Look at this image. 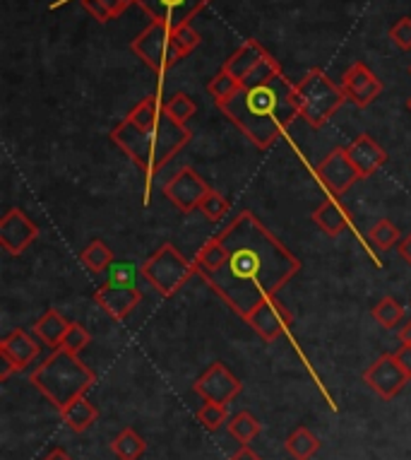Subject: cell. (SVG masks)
Wrapping results in <instances>:
<instances>
[{
	"mask_svg": "<svg viewBox=\"0 0 411 460\" xmlns=\"http://www.w3.org/2000/svg\"><path fill=\"white\" fill-rule=\"evenodd\" d=\"M219 239L229 258L217 272L205 275V282L240 318L250 316L265 299L277 296L301 270L299 258L253 212H240L224 232H219Z\"/></svg>",
	"mask_w": 411,
	"mask_h": 460,
	"instance_id": "cell-1",
	"label": "cell"
},
{
	"mask_svg": "<svg viewBox=\"0 0 411 460\" xmlns=\"http://www.w3.org/2000/svg\"><path fill=\"white\" fill-rule=\"evenodd\" d=\"M243 136L260 150H267L286 136L296 116H301L296 102V84L279 73L267 83L243 87L229 102L217 104Z\"/></svg>",
	"mask_w": 411,
	"mask_h": 460,
	"instance_id": "cell-2",
	"label": "cell"
},
{
	"mask_svg": "<svg viewBox=\"0 0 411 460\" xmlns=\"http://www.w3.org/2000/svg\"><path fill=\"white\" fill-rule=\"evenodd\" d=\"M111 140L147 176V190H150L152 176L157 174L159 169L190 140V130L186 126H180V123L171 121L166 113H162V119L147 130L137 128L127 119H123L113 128Z\"/></svg>",
	"mask_w": 411,
	"mask_h": 460,
	"instance_id": "cell-3",
	"label": "cell"
},
{
	"mask_svg": "<svg viewBox=\"0 0 411 460\" xmlns=\"http://www.w3.org/2000/svg\"><path fill=\"white\" fill-rule=\"evenodd\" d=\"M31 384L51 400L56 410H60L80 395H87L94 385V374L77 359V355L58 348L41 367L31 371Z\"/></svg>",
	"mask_w": 411,
	"mask_h": 460,
	"instance_id": "cell-4",
	"label": "cell"
},
{
	"mask_svg": "<svg viewBox=\"0 0 411 460\" xmlns=\"http://www.w3.org/2000/svg\"><path fill=\"white\" fill-rule=\"evenodd\" d=\"M296 102H299L301 119L310 128H322L339 111L346 97L342 87L325 75V70L310 68L301 77V83H296Z\"/></svg>",
	"mask_w": 411,
	"mask_h": 460,
	"instance_id": "cell-5",
	"label": "cell"
},
{
	"mask_svg": "<svg viewBox=\"0 0 411 460\" xmlns=\"http://www.w3.org/2000/svg\"><path fill=\"white\" fill-rule=\"evenodd\" d=\"M130 51L157 73H166L188 56V49L180 44L176 30L162 22H152L150 27H144L130 44Z\"/></svg>",
	"mask_w": 411,
	"mask_h": 460,
	"instance_id": "cell-6",
	"label": "cell"
},
{
	"mask_svg": "<svg viewBox=\"0 0 411 460\" xmlns=\"http://www.w3.org/2000/svg\"><path fill=\"white\" fill-rule=\"evenodd\" d=\"M193 275H197L195 263L180 256V251L171 246V243H164L154 256H150L143 263V278L162 296L176 295Z\"/></svg>",
	"mask_w": 411,
	"mask_h": 460,
	"instance_id": "cell-7",
	"label": "cell"
},
{
	"mask_svg": "<svg viewBox=\"0 0 411 460\" xmlns=\"http://www.w3.org/2000/svg\"><path fill=\"white\" fill-rule=\"evenodd\" d=\"M315 179L320 181L322 189L328 190V196L342 198L354 183L359 181L361 176L345 147H337L322 159L320 164L315 166Z\"/></svg>",
	"mask_w": 411,
	"mask_h": 460,
	"instance_id": "cell-8",
	"label": "cell"
},
{
	"mask_svg": "<svg viewBox=\"0 0 411 460\" xmlns=\"http://www.w3.org/2000/svg\"><path fill=\"white\" fill-rule=\"evenodd\" d=\"M210 3L212 0H137V5L152 17V22H162L171 30L190 24V20Z\"/></svg>",
	"mask_w": 411,
	"mask_h": 460,
	"instance_id": "cell-9",
	"label": "cell"
},
{
	"mask_svg": "<svg viewBox=\"0 0 411 460\" xmlns=\"http://www.w3.org/2000/svg\"><path fill=\"white\" fill-rule=\"evenodd\" d=\"M210 190V186L205 183L195 169L190 166H183L180 172L166 181L164 186V196L166 200H171L173 208H179L180 212H193L200 208V200L205 198V193Z\"/></svg>",
	"mask_w": 411,
	"mask_h": 460,
	"instance_id": "cell-10",
	"label": "cell"
},
{
	"mask_svg": "<svg viewBox=\"0 0 411 460\" xmlns=\"http://www.w3.org/2000/svg\"><path fill=\"white\" fill-rule=\"evenodd\" d=\"M195 393L200 395L205 402H219V405H229L236 395L240 393V381L233 376L232 371L226 369L222 362H214L207 367V371L195 381Z\"/></svg>",
	"mask_w": 411,
	"mask_h": 460,
	"instance_id": "cell-11",
	"label": "cell"
},
{
	"mask_svg": "<svg viewBox=\"0 0 411 460\" xmlns=\"http://www.w3.org/2000/svg\"><path fill=\"white\" fill-rule=\"evenodd\" d=\"M39 349L41 348H39L37 340L22 328H15L13 332H8L5 338L0 340V355H3V362H5V369L0 371V378L5 381L13 371L27 369L39 357Z\"/></svg>",
	"mask_w": 411,
	"mask_h": 460,
	"instance_id": "cell-12",
	"label": "cell"
},
{
	"mask_svg": "<svg viewBox=\"0 0 411 460\" xmlns=\"http://www.w3.org/2000/svg\"><path fill=\"white\" fill-rule=\"evenodd\" d=\"M246 321L262 340L272 342V340H277L279 335H284V332L292 331L293 316L284 304L277 302V296H272V299H265Z\"/></svg>",
	"mask_w": 411,
	"mask_h": 460,
	"instance_id": "cell-13",
	"label": "cell"
},
{
	"mask_svg": "<svg viewBox=\"0 0 411 460\" xmlns=\"http://www.w3.org/2000/svg\"><path fill=\"white\" fill-rule=\"evenodd\" d=\"M363 381H366L382 400H392L395 395H399V391L409 384L411 378L407 376L402 371V367L397 364L395 355H382L368 367L366 374H363Z\"/></svg>",
	"mask_w": 411,
	"mask_h": 460,
	"instance_id": "cell-14",
	"label": "cell"
},
{
	"mask_svg": "<svg viewBox=\"0 0 411 460\" xmlns=\"http://www.w3.org/2000/svg\"><path fill=\"white\" fill-rule=\"evenodd\" d=\"M37 236L39 226L20 208H13L0 219V246L8 251L10 256H20Z\"/></svg>",
	"mask_w": 411,
	"mask_h": 460,
	"instance_id": "cell-15",
	"label": "cell"
},
{
	"mask_svg": "<svg viewBox=\"0 0 411 460\" xmlns=\"http://www.w3.org/2000/svg\"><path fill=\"white\" fill-rule=\"evenodd\" d=\"M339 87L345 92V97L352 99L354 104L361 106V109H366L368 104H373L382 92V83L378 80V75L368 68L366 63L361 61H356L352 68L346 70Z\"/></svg>",
	"mask_w": 411,
	"mask_h": 460,
	"instance_id": "cell-16",
	"label": "cell"
},
{
	"mask_svg": "<svg viewBox=\"0 0 411 460\" xmlns=\"http://www.w3.org/2000/svg\"><path fill=\"white\" fill-rule=\"evenodd\" d=\"M94 302L116 321H123L137 309V304L143 302V289L140 287H120L106 282L94 292Z\"/></svg>",
	"mask_w": 411,
	"mask_h": 460,
	"instance_id": "cell-17",
	"label": "cell"
},
{
	"mask_svg": "<svg viewBox=\"0 0 411 460\" xmlns=\"http://www.w3.org/2000/svg\"><path fill=\"white\" fill-rule=\"evenodd\" d=\"M346 155H349V159H352L354 166H356V172H359L361 179L373 176L375 172L388 162V152L382 150L380 145L375 143L371 136H366V133H361V136L354 137V143L346 147Z\"/></svg>",
	"mask_w": 411,
	"mask_h": 460,
	"instance_id": "cell-18",
	"label": "cell"
},
{
	"mask_svg": "<svg viewBox=\"0 0 411 460\" xmlns=\"http://www.w3.org/2000/svg\"><path fill=\"white\" fill-rule=\"evenodd\" d=\"M265 58H269V53L265 51V46H262L260 41H255V39H248V41H243V44L226 58L222 68H224L226 73H232L233 77H239L240 83H243Z\"/></svg>",
	"mask_w": 411,
	"mask_h": 460,
	"instance_id": "cell-19",
	"label": "cell"
},
{
	"mask_svg": "<svg viewBox=\"0 0 411 460\" xmlns=\"http://www.w3.org/2000/svg\"><path fill=\"white\" fill-rule=\"evenodd\" d=\"M313 222L320 226L328 236H339L346 226H352L354 229L352 212L346 210L345 205H342V200L335 196L325 198V203L313 212Z\"/></svg>",
	"mask_w": 411,
	"mask_h": 460,
	"instance_id": "cell-20",
	"label": "cell"
},
{
	"mask_svg": "<svg viewBox=\"0 0 411 460\" xmlns=\"http://www.w3.org/2000/svg\"><path fill=\"white\" fill-rule=\"evenodd\" d=\"M58 415L70 429L77 431V434H83V431H87L92 424L97 422L99 410L97 405H92L84 395H80V398H75L73 402H67L66 408H60Z\"/></svg>",
	"mask_w": 411,
	"mask_h": 460,
	"instance_id": "cell-21",
	"label": "cell"
},
{
	"mask_svg": "<svg viewBox=\"0 0 411 460\" xmlns=\"http://www.w3.org/2000/svg\"><path fill=\"white\" fill-rule=\"evenodd\" d=\"M226 258H229V251H226L224 242L217 236H212L207 242L202 243V249L197 251V256H195V268H197V275H212V272H217L222 265L226 263Z\"/></svg>",
	"mask_w": 411,
	"mask_h": 460,
	"instance_id": "cell-22",
	"label": "cell"
},
{
	"mask_svg": "<svg viewBox=\"0 0 411 460\" xmlns=\"http://www.w3.org/2000/svg\"><path fill=\"white\" fill-rule=\"evenodd\" d=\"M67 325L70 323L63 318V314H58L56 309H48L44 316L34 323V335H37L44 345H48V348L58 349L63 338H66Z\"/></svg>",
	"mask_w": 411,
	"mask_h": 460,
	"instance_id": "cell-23",
	"label": "cell"
},
{
	"mask_svg": "<svg viewBox=\"0 0 411 460\" xmlns=\"http://www.w3.org/2000/svg\"><path fill=\"white\" fill-rule=\"evenodd\" d=\"M162 113H164V97H162V92H154V94L144 97L140 104L135 106L126 119L133 123V126H137V128L147 130L162 119Z\"/></svg>",
	"mask_w": 411,
	"mask_h": 460,
	"instance_id": "cell-24",
	"label": "cell"
},
{
	"mask_svg": "<svg viewBox=\"0 0 411 460\" xmlns=\"http://www.w3.org/2000/svg\"><path fill=\"white\" fill-rule=\"evenodd\" d=\"M284 448L293 460H310L315 453L320 451V438L306 427H299V429H293L289 434V438L284 441Z\"/></svg>",
	"mask_w": 411,
	"mask_h": 460,
	"instance_id": "cell-25",
	"label": "cell"
},
{
	"mask_svg": "<svg viewBox=\"0 0 411 460\" xmlns=\"http://www.w3.org/2000/svg\"><path fill=\"white\" fill-rule=\"evenodd\" d=\"M147 451V444H144V438L137 434L135 429L126 427V429L120 431L118 437L111 441V453L118 460H140Z\"/></svg>",
	"mask_w": 411,
	"mask_h": 460,
	"instance_id": "cell-26",
	"label": "cell"
},
{
	"mask_svg": "<svg viewBox=\"0 0 411 460\" xmlns=\"http://www.w3.org/2000/svg\"><path fill=\"white\" fill-rule=\"evenodd\" d=\"M80 261H83V265L87 270L99 275V272L109 270V265L113 263V251L109 249L101 239H94V242L80 253Z\"/></svg>",
	"mask_w": 411,
	"mask_h": 460,
	"instance_id": "cell-27",
	"label": "cell"
},
{
	"mask_svg": "<svg viewBox=\"0 0 411 460\" xmlns=\"http://www.w3.org/2000/svg\"><path fill=\"white\" fill-rule=\"evenodd\" d=\"M195 111H197V104H195L190 94H186V92H176V94L164 99V113L171 121L180 123V126H186L195 116Z\"/></svg>",
	"mask_w": 411,
	"mask_h": 460,
	"instance_id": "cell-28",
	"label": "cell"
},
{
	"mask_svg": "<svg viewBox=\"0 0 411 460\" xmlns=\"http://www.w3.org/2000/svg\"><path fill=\"white\" fill-rule=\"evenodd\" d=\"M368 242L373 243L378 251H389L392 246L402 242V232L397 229L388 217L378 219L373 226H371V232H368Z\"/></svg>",
	"mask_w": 411,
	"mask_h": 460,
	"instance_id": "cell-29",
	"label": "cell"
},
{
	"mask_svg": "<svg viewBox=\"0 0 411 460\" xmlns=\"http://www.w3.org/2000/svg\"><path fill=\"white\" fill-rule=\"evenodd\" d=\"M240 90H243V83H240L239 77H233L232 73H226L224 68L219 70L217 75L210 80V84H207V92H210L212 97H214V102H217V104L233 99Z\"/></svg>",
	"mask_w": 411,
	"mask_h": 460,
	"instance_id": "cell-30",
	"label": "cell"
},
{
	"mask_svg": "<svg viewBox=\"0 0 411 460\" xmlns=\"http://www.w3.org/2000/svg\"><path fill=\"white\" fill-rule=\"evenodd\" d=\"M226 429H229V434H232V437L236 438L240 446H248L255 437H258V434H260L262 427H260V422H258V420L250 415V412H246V410H243V412H239V415L233 417L232 422L226 424Z\"/></svg>",
	"mask_w": 411,
	"mask_h": 460,
	"instance_id": "cell-31",
	"label": "cell"
},
{
	"mask_svg": "<svg viewBox=\"0 0 411 460\" xmlns=\"http://www.w3.org/2000/svg\"><path fill=\"white\" fill-rule=\"evenodd\" d=\"M106 282L120 287H137V279L143 275V268H137L135 263H127V261H113L106 270Z\"/></svg>",
	"mask_w": 411,
	"mask_h": 460,
	"instance_id": "cell-32",
	"label": "cell"
},
{
	"mask_svg": "<svg viewBox=\"0 0 411 460\" xmlns=\"http://www.w3.org/2000/svg\"><path fill=\"white\" fill-rule=\"evenodd\" d=\"M373 318L382 328H395V325L402 323L404 318L402 304L397 302L395 296H385L373 306Z\"/></svg>",
	"mask_w": 411,
	"mask_h": 460,
	"instance_id": "cell-33",
	"label": "cell"
},
{
	"mask_svg": "<svg viewBox=\"0 0 411 460\" xmlns=\"http://www.w3.org/2000/svg\"><path fill=\"white\" fill-rule=\"evenodd\" d=\"M197 210L210 219V222H222V219L229 215V200H226L219 190L210 189L200 200V208H197Z\"/></svg>",
	"mask_w": 411,
	"mask_h": 460,
	"instance_id": "cell-34",
	"label": "cell"
},
{
	"mask_svg": "<svg viewBox=\"0 0 411 460\" xmlns=\"http://www.w3.org/2000/svg\"><path fill=\"white\" fill-rule=\"evenodd\" d=\"M226 420H229V410H226V405H219V402H205V405L197 410V422H200L205 429H222L226 424Z\"/></svg>",
	"mask_w": 411,
	"mask_h": 460,
	"instance_id": "cell-35",
	"label": "cell"
},
{
	"mask_svg": "<svg viewBox=\"0 0 411 460\" xmlns=\"http://www.w3.org/2000/svg\"><path fill=\"white\" fill-rule=\"evenodd\" d=\"M90 342H92V335L83 323H70L66 331V338H63V342H60V349L73 352V355H80Z\"/></svg>",
	"mask_w": 411,
	"mask_h": 460,
	"instance_id": "cell-36",
	"label": "cell"
},
{
	"mask_svg": "<svg viewBox=\"0 0 411 460\" xmlns=\"http://www.w3.org/2000/svg\"><path fill=\"white\" fill-rule=\"evenodd\" d=\"M282 73V66L277 63V58H265V61L258 66V68L250 73V75L243 80V87H253V84H260V83H267V80H272L275 75H279Z\"/></svg>",
	"mask_w": 411,
	"mask_h": 460,
	"instance_id": "cell-37",
	"label": "cell"
},
{
	"mask_svg": "<svg viewBox=\"0 0 411 460\" xmlns=\"http://www.w3.org/2000/svg\"><path fill=\"white\" fill-rule=\"evenodd\" d=\"M389 39L397 49L402 51H411V17H402L389 27Z\"/></svg>",
	"mask_w": 411,
	"mask_h": 460,
	"instance_id": "cell-38",
	"label": "cell"
},
{
	"mask_svg": "<svg viewBox=\"0 0 411 460\" xmlns=\"http://www.w3.org/2000/svg\"><path fill=\"white\" fill-rule=\"evenodd\" d=\"M176 34H179L180 44H183L188 49V53L193 51V49H197V46H200V41H202L200 34H197V31H195L193 27H190V24H186V27H180V30H176Z\"/></svg>",
	"mask_w": 411,
	"mask_h": 460,
	"instance_id": "cell-39",
	"label": "cell"
},
{
	"mask_svg": "<svg viewBox=\"0 0 411 460\" xmlns=\"http://www.w3.org/2000/svg\"><path fill=\"white\" fill-rule=\"evenodd\" d=\"M395 359H397V364L402 367L404 374L411 378V345H402V348H397Z\"/></svg>",
	"mask_w": 411,
	"mask_h": 460,
	"instance_id": "cell-40",
	"label": "cell"
},
{
	"mask_svg": "<svg viewBox=\"0 0 411 460\" xmlns=\"http://www.w3.org/2000/svg\"><path fill=\"white\" fill-rule=\"evenodd\" d=\"M101 5H104L106 10H109V15H111V20H116L118 15H123L126 13V3L123 0H101Z\"/></svg>",
	"mask_w": 411,
	"mask_h": 460,
	"instance_id": "cell-41",
	"label": "cell"
},
{
	"mask_svg": "<svg viewBox=\"0 0 411 460\" xmlns=\"http://www.w3.org/2000/svg\"><path fill=\"white\" fill-rule=\"evenodd\" d=\"M229 460H262V458L253 451V448H250V446H240L239 451L233 453Z\"/></svg>",
	"mask_w": 411,
	"mask_h": 460,
	"instance_id": "cell-42",
	"label": "cell"
},
{
	"mask_svg": "<svg viewBox=\"0 0 411 460\" xmlns=\"http://www.w3.org/2000/svg\"><path fill=\"white\" fill-rule=\"evenodd\" d=\"M397 249H399V256H402L404 263L411 265V234H407L402 242L397 243Z\"/></svg>",
	"mask_w": 411,
	"mask_h": 460,
	"instance_id": "cell-43",
	"label": "cell"
},
{
	"mask_svg": "<svg viewBox=\"0 0 411 460\" xmlns=\"http://www.w3.org/2000/svg\"><path fill=\"white\" fill-rule=\"evenodd\" d=\"M397 338H399V342H402V345H411V321H407V323L399 328Z\"/></svg>",
	"mask_w": 411,
	"mask_h": 460,
	"instance_id": "cell-44",
	"label": "cell"
},
{
	"mask_svg": "<svg viewBox=\"0 0 411 460\" xmlns=\"http://www.w3.org/2000/svg\"><path fill=\"white\" fill-rule=\"evenodd\" d=\"M44 460H73V458H70V456H67V453L63 451V448H53V451L48 453V456H46Z\"/></svg>",
	"mask_w": 411,
	"mask_h": 460,
	"instance_id": "cell-45",
	"label": "cell"
},
{
	"mask_svg": "<svg viewBox=\"0 0 411 460\" xmlns=\"http://www.w3.org/2000/svg\"><path fill=\"white\" fill-rule=\"evenodd\" d=\"M123 3H126V5H133V3H137V0H123Z\"/></svg>",
	"mask_w": 411,
	"mask_h": 460,
	"instance_id": "cell-46",
	"label": "cell"
},
{
	"mask_svg": "<svg viewBox=\"0 0 411 460\" xmlns=\"http://www.w3.org/2000/svg\"><path fill=\"white\" fill-rule=\"evenodd\" d=\"M407 106H409V111H411V99H409V104H407Z\"/></svg>",
	"mask_w": 411,
	"mask_h": 460,
	"instance_id": "cell-47",
	"label": "cell"
},
{
	"mask_svg": "<svg viewBox=\"0 0 411 460\" xmlns=\"http://www.w3.org/2000/svg\"><path fill=\"white\" fill-rule=\"evenodd\" d=\"M409 73H411V66H409Z\"/></svg>",
	"mask_w": 411,
	"mask_h": 460,
	"instance_id": "cell-48",
	"label": "cell"
}]
</instances>
